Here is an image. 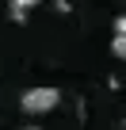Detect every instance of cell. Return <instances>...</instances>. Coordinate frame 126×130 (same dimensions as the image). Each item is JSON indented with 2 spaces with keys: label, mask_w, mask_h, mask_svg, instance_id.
I'll use <instances>...</instances> for the list:
<instances>
[{
  "label": "cell",
  "mask_w": 126,
  "mask_h": 130,
  "mask_svg": "<svg viewBox=\"0 0 126 130\" xmlns=\"http://www.w3.org/2000/svg\"><path fill=\"white\" fill-rule=\"evenodd\" d=\"M57 100H61V92L57 88H31V92H23V100H19V107H23V115H50L53 107H57Z\"/></svg>",
  "instance_id": "cell-1"
},
{
  "label": "cell",
  "mask_w": 126,
  "mask_h": 130,
  "mask_svg": "<svg viewBox=\"0 0 126 130\" xmlns=\"http://www.w3.org/2000/svg\"><path fill=\"white\" fill-rule=\"evenodd\" d=\"M31 4H38V0H8L12 19H15V23H27V8H31Z\"/></svg>",
  "instance_id": "cell-2"
},
{
  "label": "cell",
  "mask_w": 126,
  "mask_h": 130,
  "mask_svg": "<svg viewBox=\"0 0 126 130\" xmlns=\"http://www.w3.org/2000/svg\"><path fill=\"white\" fill-rule=\"evenodd\" d=\"M23 130H42V126H23Z\"/></svg>",
  "instance_id": "cell-3"
}]
</instances>
